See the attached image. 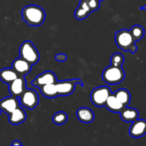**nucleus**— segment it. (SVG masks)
<instances>
[{
  "label": "nucleus",
  "mask_w": 146,
  "mask_h": 146,
  "mask_svg": "<svg viewBox=\"0 0 146 146\" xmlns=\"http://www.w3.org/2000/svg\"><path fill=\"white\" fill-rule=\"evenodd\" d=\"M45 11L42 7L34 4H29L21 10L23 20L32 27H38L44 22L45 19Z\"/></svg>",
  "instance_id": "obj_1"
},
{
  "label": "nucleus",
  "mask_w": 146,
  "mask_h": 146,
  "mask_svg": "<svg viewBox=\"0 0 146 146\" xmlns=\"http://www.w3.org/2000/svg\"><path fill=\"white\" fill-rule=\"evenodd\" d=\"M115 42L117 46L123 51H130L133 54L137 51V46L135 44V41L133 38L130 30L121 29L116 31Z\"/></svg>",
  "instance_id": "obj_2"
},
{
  "label": "nucleus",
  "mask_w": 146,
  "mask_h": 146,
  "mask_svg": "<svg viewBox=\"0 0 146 146\" xmlns=\"http://www.w3.org/2000/svg\"><path fill=\"white\" fill-rule=\"evenodd\" d=\"M125 74L121 66H109L105 68L102 74V80L110 85L120 84L125 78Z\"/></svg>",
  "instance_id": "obj_3"
},
{
  "label": "nucleus",
  "mask_w": 146,
  "mask_h": 146,
  "mask_svg": "<svg viewBox=\"0 0 146 146\" xmlns=\"http://www.w3.org/2000/svg\"><path fill=\"white\" fill-rule=\"evenodd\" d=\"M19 55L21 58L28 61L31 65L37 64L40 60V53L30 41H25L21 44Z\"/></svg>",
  "instance_id": "obj_4"
},
{
  "label": "nucleus",
  "mask_w": 146,
  "mask_h": 146,
  "mask_svg": "<svg viewBox=\"0 0 146 146\" xmlns=\"http://www.w3.org/2000/svg\"><path fill=\"white\" fill-rule=\"evenodd\" d=\"M111 94V91L109 87L102 86L94 88L90 95L92 103L97 107L104 106L106 101L109 96Z\"/></svg>",
  "instance_id": "obj_5"
},
{
  "label": "nucleus",
  "mask_w": 146,
  "mask_h": 146,
  "mask_svg": "<svg viewBox=\"0 0 146 146\" xmlns=\"http://www.w3.org/2000/svg\"><path fill=\"white\" fill-rule=\"evenodd\" d=\"M20 105L27 109H34L39 103V96L34 90L27 88L19 97Z\"/></svg>",
  "instance_id": "obj_6"
},
{
  "label": "nucleus",
  "mask_w": 146,
  "mask_h": 146,
  "mask_svg": "<svg viewBox=\"0 0 146 146\" xmlns=\"http://www.w3.org/2000/svg\"><path fill=\"white\" fill-rule=\"evenodd\" d=\"M80 84L82 86L83 84L81 80L74 78L70 80H63V81H57L55 83L58 96H69L74 91L76 84Z\"/></svg>",
  "instance_id": "obj_7"
},
{
  "label": "nucleus",
  "mask_w": 146,
  "mask_h": 146,
  "mask_svg": "<svg viewBox=\"0 0 146 146\" xmlns=\"http://www.w3.org/2000/svg\"><path fill=\"white\" fill-rule=\"evenodd\" d=\"M56 82H57V77L55 74L51 71H47L36 76V78L31 81V85L33 86L40 88L46 84H54Z\"/></svg>",
  "instance_id": "obj_8"
},
{
  "label": "nucleus",
  "mask_w": 146,
  "mask_h": 146,
  "mask_svg": "<svg viewBox=\"0 0 146 146\" xmlns=\"http://www.w3.org/2000/svg\"><path fill=\"white\" fill-rule=\"evenodd\" d=\"M19 106H20L19 97L11 96L5 97L0 101V108L7 115H9Z\"/></svg>",
  "instance_id": "obj_9"
},
{
  "label": "nucleus",
  "mask_w": 146,
  "mask_h": 146,
  "mask_svg": "<svg viewBox=\"0 0 146 146\" xmlns=\"http://www.w3.org/2000/svg\"><path fill=\"white\" fill-rule=\"evenodd\" d=\"M9 85V91L11 96L15 97H19L24 93L26 88L25 78L22 76H19L17 78L11 82Z\"/></svg>",
  "instance_id": "obj_10"
},
{
  "label": "nucleus",
  "mask_w": 146,
  "mask_h": 146,
  "mask_svg": "<svg viewBox=\"0 0 146 146\" xmlns=\"http://www.w3.org/2000/svg\"><path fill=\"white\" fill-rule=\"evenodd\" d=\"M129 128V134L133 138H140L146 133V121L137 119L132 122Z\"/></svg>",
  "instance_id": "obj_11"
},
{
  "label": "nucleus",
  "mask_w": 146,
  "mask_h": 146,
  "mask_svg": "<svg viewBox=\"0 0 146 146\" xmlns=\"http://www.w3.org/2000/svg\"><path fill=\"white\" fill-rule=\"evenodd\" d=\"M12 68L19 75L24 76L30 72L31 69V65L28 61L19 57L13 61Z\"/></svg>",
  "instance_id": "obj_12"
},
{
  "label": "nucleus",
  "mask_w": 146,
  "mask_h": 146,
  "mask_svg": "<svg viewBox=\"0 0 146 146\" xmlns=\"http://www.w3.org/2000/svg\"><path fill=\"white\" fill-rule=\"evenodd\" d=\"M104 106L111 112L120 113L125 106H123V104L116 98L114 94H111L107 98Z\"/></svg>",
  "instance_id": "obj_13"
},
{
  "label": "nucleus",
  "mask_w": 146,
  "mask_h": 146,
  "mask_svg": "<svg viewBox=\"0 0 146 146\" xmlns=\"http://www.w3.org/2000/svg\"><path fill=\"white\" fill-rule=\"evenodd\" d=\"M9 115V122L11 125H18L24 122L27 118L26 113L20 106L16 108Z\"/></svg>",
  "instance_id": "obj_14"
},
{
  "label": "nucleus",
  "mask_w": 146,
  "mask_h": 146,
  "mask_svg": "<svg viewBox=\"0 0 146 146\" xmlns=\"http://www.w3.org/2000/svg\"><path fill=\"white\" fill-rule=\"evenodd\" d=\"M80 3L74 11V17L77 19L82 20L87 18L89 14L92 12L91 9L89 7L87 1L80 0Z\"/></svg>",
  "instance_id": "obj_15"
},
{
  "label": "nucleus",
  "mask_w": 146,
  "mask_h": 146,
  "mask_svg": "<svg viewBox=\"0 0 146 146\" xmlns=\"http://www.w3.org/2000/svg\"><path fill=\"white\" fill-rule=\"evenodd\" d=\"M120 117L125 122H133L137 120L139 116L138 111L135 108H127L125 106L120 112Z\"/></svg>",
  "instance_id": "obj_16"
},
{
  "label": "nucleus",
  "mask_w": 146,
  "mask_h": 146,
  "mask_svg": "<svg viewBox=\"0 0 146 146\" xmlns=\"http://www.w3.org/2000/svg\"><path fill=\"white\" fill-rule=\"evenodd\" d=\"M77 117L80 121L82 123H91L94 120V113L90 108L82 107L77 109Z\"/></svg>",
  "instance_id": "obj_17"
},
{
  "label": "nucleus",
  "mask_w": 146,
  "mask_h": 146,
  "mask_svg": "<svg viewBox=\"0 0 146 146\" xmlns=\"http://www.w3.org/2000/svg\"><path fill=\"white\" fill-rule=\"evenodd\" d=\"M19 76L12 68H5L0 71V79L4 84H9Z\"/></svg>",
  "instance_id": "obj_18"
},
{
  "label": "nucleus",
  "mask_w": 146,
  "mask_h": 146,
  "mask_svg": "<svg viewBox=\"0 0 146 146\" xmlns=\"http://www.w3.org/2000/svg\"><path fill=\"white\" fill-rule=\"evenodd\" d=\"M40 92L43 96L48 98H53L58 96L55 83L54 84H46L40 88Z\"/></svg>",
  "instance_id": "obj_19"
},
{
  "label": "nucleus",
  "mask_w": 146,
  "mask_h": 146,
  "mask_svg": "<svg viewBox=\"0 0 146 146\" xmlns=\"http://www.w3.org/2000/svg\"><path fill=\"white\" fill-rule=\"evenodd\" d=\"M116 98L123 104V106H127L130 101V94L127 90L125 88H120L114 93Z\"/></svg>",
  "instance_id": "obj_20"
},
{
  "label": "nucleus",
  "mask_w": 146,
  "mask_h": 146,
  "mask_svg": "<svg viewBox=\"0 0 146 146\" xmlns=\"http://www.w3.org/2000/svg\"><path fill=\"white\" fill-rule=\"evenodd\" d=\"M130 33L135 41H139L143 37L145 34L144 29L140 25H134L130 29Z\"/></svg>",
  "instance_id": "obj_21"
},
{
  "label": "nucleus",
  "mask_w": 146,
  "mask_h": 146,
  "mask_svg": "<svg viewBox=\"0 0 146 146\" xmlns=\"http://www.w3.org/2000/svg\"><path fill=\"white\" fill-rule=\"evenodd\" d=\"M67 115L64 111H58L52 116V121L56 125H62L67 121Z\"/></svg>",
  "instance_id": "obj_22"
},
{
  "label": "nucleus",
  "mask_w": 146,
  "mask_h": 146,
  "mask_svg": "<svg viewBox=\"0 0 146 146\" xmlns=\"http://www.w3.org/2000/svg\"><path fill=\"white\" fill-rule=\"evenodd\" d=\"M110 62H111L112 66H121L124 62V56L120 53H115L112 55Z\"/></svg>",
  "instance_id": "obj_23"
},
{
  "label": "nucleus",
  "mask_w": 146,
  "mask_h": 146,
  "mask_svg": "<svg viewBox=\"0 0 146 146\" xmlns=\"http://www.w3.org/2000/svg\"><path fill=\"white\" fill-rule=\"evenodd\" d=\"M87 4L92 11H96L100 7V0H89L87 1Z\"/></svg>",
  "instance_id": "obj_24"
},
{
  "label": "nucleus",
  "mask_w": 146,
  "mask_h": 146,
  "mask_svg": "<svg viewBox=\"0 0 146 146\" xmlns=\"http://www.w3.org/2000/svg\"><path fill=\"white\" fill-rule=\"evenodd\" d=\"M55 59L57 61H60V62H64L67 59V56L66 54H62V53H60V54H57L55 56Z\"/></svg>",
  "instance_id": "obj_25"
},
{
  "label": "nucleus",
  "mask_w": 146,
  "mask_h": 146,
  "mask_svg": "<svg viewBox=\"0 0 146 146\" xmlns=\"http://www.w3.org/2000/svg\"><path fill=\"white\" fill-rule=\"evenodd\" d=\"M11 145H22V143H21L19 141L16 140V141H14L12 143H11Z\"/></svg>",
  "instance_id": "obj_26"
},
{
  "label": "nucleus",
  "mask_w": 146,
  "mask_h": 146,
  "mask_svg": "<svg viewBox=\"0 0 146 146\" xmlns=\"http://www.w3.org/2000/svg\"><path fill=\"white\" fill-rule=\"evenodd\" d=\"M140 9H143V10H146V5L143 6V7H140Z\"/></svg>",
  "instance_id": "obj_27"
},
{
  "label": "nucleus",
  "mask_w": 146,
  "mask_h": 146,
  "mask_svg": "<svg viewBox=\"0 0 146 146\" xmlns=\"http://www.w3.org/2000/svg\"><path fill=\"white\" fill-rule=\"evenodd\" d=\"M1 108H0V113H1Z\"/></svg>",
  "instance_id": "obj_28"
},
{
  "label": "nucleus",
  "mask_w": 146,
  "mask_h": 146,
  "mask_svg": "<svg viewBox=\"0 0 146 146\" xmlns=\"http://www.w3.org/2000/svg\"><path fill=\"white\" fill-rule=\"evenodd\" d=\"M84 1H89V0H84Z\"/></svg>",
  "instance_id": "obj_29"
}]
</instances>
